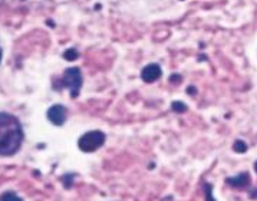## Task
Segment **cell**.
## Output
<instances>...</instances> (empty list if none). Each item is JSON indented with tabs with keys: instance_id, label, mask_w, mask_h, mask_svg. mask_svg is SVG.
<instances>
[{
	"instance_id": "6da1fadb",
	"label": "cell",
	"mask_w": 257,
	"mask_h": 201,
	"mask_svg": "<svg viewBox=\"0 0 257 201\" xmlns=\"http://www.w3.org/2000/svg\"><path fill=\"white\" fill-rule=\"evenodd\" d=\"M23 130L19 120L11 114L0 112V157H11L21 150Z\"/></svg>"
},
{
	"instance_id": "7a4b0ae2",
	"label": "cell",
	"mask_w": 257,
	"mask_h": 201,
	"mask_svg": "<svg viewBox=\"0 0 257 201\" xmlns=\"http://www.w3.org/2000/svg\"><path fill=\"white\" fill-rule=\"evenodd\" d=\"M82 72L79 68H68V69L63 72L62 78L59 79L53 80V89L55 90H61L68 88L71 90V96L72 98H76L79 95V90H81V86H82Z\"/></svg>"
},
{
	"instance_id": "3957f363",
	"label": "cell",
	"mask_w": 257,
	"mask_h": 201,
	"mask_svg": "<svg viewBox=\"0 0 257 201\" xmlns=\"http://www.w3.org/2000/svg\"><path fill=\"white\" fill-rule=\"evenodd\" d=\"M105 140H106V137L102 131H89V132H85L79 138L78 147L82 152H93L102 147L105 144Z\"/></svg>"
},
{
	"instance_id": "277c9868",
	"label": "cell",
	"mask_w": 257,
	"mask_h": 201,
	"mask_svg": "<svg viewBox=\"0 0 257 201\" xmlns=\"http://www.w3.org/2000/svg\"><path fill=\"white\" fill-rule=\"evenodd\" d=\"M48 120L51 121L53 125H56V127H61L65 124V121H66V117H68V112H66V108L63 107V105H59V104H56V105H53L51 107L49 110H48Z\"/></svg>"
},
{
	"instance_id": "5b68a950",
	"label": "cell",
	"mask_w": 257,
	"mask_h": 201,
	"mask_svg": "<svg viewBox=\"0 0 257 201\" xmlns=\"http://www.w3.org/2000/svg\"><path fill=\"white\" fill-rule=\"evenodd\" d=\"M161 75H163V70L160 68V65H157V63L147 65L144 69H143V72H141V78L147 83H151V82L158 80L161 78Z\"/></svg>"
},
{
	"instance_id": "8992f818",
	"label": "cell",
	"mask_w": 257,
	"mask_h": 201,
	"mask_svg": "<svg viewBox=\"0 0 257 201\" xmlns=\"http://www.w3.org/2000/svg\"><path fill=\"white\" fill-rule=\"evenodd\" d=\"M227 184L234 187V188H244L250 184V175L247 172H240L236 177H228Z\"/></svg>"
},
{
	"instance_id": "52a82bcc",
	"label": "cell",
	"mask_w": 257,
	"mask_h": 201,
	"mask_svg": "<svg viewBox=\"0 0 257 201\" xmlns=\"http://www.w3.org/2000/svg\"><path fill=\"white\" fill-rule=\"evenodd\" d=\"M0 201H23L16 194V192H13V191H6V192H3L2 195H0Z\"/></svg>"
},
{
	"instance_id": "ba28073f",
	"label": "cell",
	"mask_w": 257,
	"mask_h": 201,
	"mask_svg": "<svg viewBox=\"0 0 257 201\" xmlns=\"http://www.w3.org/2000/svg\"><path fill=\"white\" fill-rule=\"evenodd\" d=\"M233 150L236 151V152H238V154H243V152H246L247 151L246 142L241 140H237L236 142H234V145H233Z\"/></svg>"
},
{
	"instance_id": "9c48e42d",
	"label": "cell",
	"mask_w": 257,
	"mask_h": 201,
	"mask_svg": "<svg viewBox=\"0 0 257 201\" xmlns=\"http://www.w3.org/2000/svg\"><path fill=\"white\" fill-rule=\"evenodd\" d=\"M204 192H206V201H216L214 195H213V185L204 182Z\"/></svg>"
},
{
	"instance_id": "30bf717a",
	"label": "cell",
	"mask_w": 257,
	"mask_h": 201,
	"mask_svg": "<svg viewBox=\"0 0 257 201\" xmlns=\"http://www.w3.org/2000/svg\"><path fill=\"white\" fill-rule=\"evenodd\" d=\"M171 108H173V111H175V112H185V111H187V105L183 104V102H180V100H177V102H173Z\"/></svg>"
},
{
	"instance_id": "8fae6325",
	"label": "cell",
	"mask_w": 257,
	"mask_h": 201,
	"mask_svg": "<svg viewBox=\"0 0 257 201\" xmlns=\"http://www.w3.org/2000/svg\"><path fill=\"white\" fill-rule=\"evenodd\" d=\"M63 58L66 60H75L78 58V52L75 49H68L63 53Z\"/></svg>"
},
{
	"instance_id": "7c38bea8",
	"label": "cell",
	"mask_w": 257,
	"mask_h": 201,
	"mask_svg": "<svg viewBox=\"0 0 257 201\" xmlns=\"http://www.w3.org/2000/svg\"><path fill=\"white\" fill-rule=\"evenodd\" d=\"M254 170H256V172H257V161H256V164H254Z\"/></svg>"
},
{
	"instance_id": "4fadbf2b",
	"label": "cell",
	"mask_w": 257,
	"mask_h": 201,
	"mask_svg": "<svg viewBox=\"0 0 257 201\" xmlns=\"http://www.w3.org/2000/svg\"><path fill=\"white\" fill-rule=\"evenodd\" d=\"M0 59H2V49H0Z\"/></svg>"
}]
</instances>
